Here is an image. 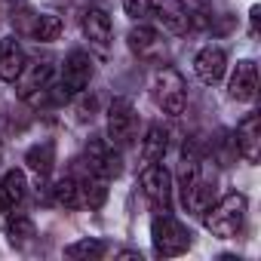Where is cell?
Listing matches in <instances>:
<instances>
[{"label":"cell","mask_w":261,"mask_h":261,"mask_svg":"<svg viewBox=\"0 0 261 261\" xmlns=\"http://www.w3.org/2000/svg\"><path fill=\"white\" fill-rule=\"evenodd\" d=\"M203 215H206V227L212 230V237L230 240V237H237L243 230V221H246V197L243 194H227L218 203H212Z\"/></svg>","instance_id":"6da1fadb"},{"label":"cell","mask_w":261,"mask_h":261,"mask_svg":"<svg viewBox=\"0 0 261 261\" xmlns=\"http://www.w3.org/2000/svg\"><path fill=\"white\" fill-rule=\"evenodd\" d=\"M151 243H154V252L157 255L175 258V255H185L191 249V233L169 212H157V218L151 221Z\"/></svg>","instance_id":"7a4b0ae2"},{"label":"cell","mask_w":261,"mask_h":261,"mask_svg":"<svg viewBox=\"0 0 261 261\" xmlns=\"http://www.w3.org/2000/svg\"><path fill=\"white\" fill-rule=\"evenodd\" d=\"M151 92H154V101H157V108H160L163 114L178 117V114L185 111V98H188V95H185V80H181L178 71L163 68V71L154 77Z\"/></svg>","instance_id":"3957f363"},{"label":"cell","mask_w":261,"mask_h":261,"mask_svg":"<svg viewBox=\"0 0 261 261\" xmlns=\"http://www.w3.org/2000/svg\"><path fill=\"white\" fill-rule=\"evenodd\" d=\"M139 181H142V191L151 200V206L157 212H169V206H172V175H169V169L160 166V163H145Z\"/></svg>","instance_id":"277c9868"},{"label":"cell","mask_w":261,"mask_h":261,"mask_svg":"<svg viewBox=\"0 0 261 261\" xmlns=\"http://www.w3.org/2000/svg\"><path fill=\"white\" fill-rule=\"evenodd\" d=\"M136 139V111L126 98H114L108 108V142L117 148L133 145Z\"/></svg>","instance_id":"5b68a950"},{"label":"cell","mask_w":261,"mask_h":261,"mask_svg":"<svg viewBox=\"0 0 261 261\" xmlns=\"http://www.w3.org/2000/svg\"><path fill=\"white\" fill-rule=\"evenodd\" d=\"M92 80V59L89 53L83 49H71L65 56V65H62V92L65 95H77L89 86Z\"/></svg>","instance_id":"8992f818"},{"label":"cell","mask_w":261,"mask_h":261,"mask_svg":"<svg viewBox=\"0 0 261 261\" xmlns=\"http://www.w3.org/2000/svg\"><path fill=\"white\" fill-rule=\"evenodd\" d=\"M86 172H92L105 181L120 175V154L114 151V145L108 139H92L86 145Z\"/></svg>","instance_id":"52a82bcc"},{"label":"cell","mask_w":261,"mask_h":261,"mask_svg":"<svg viewBox=\"0 0 261 261\" xmlns=\"http://www.w3.org/2000/svg\"><path fill=\"white\" fill-rule=\"evenodd\" d=\"M49 77H53V65L49 62H34L25 65V71L19 74V95L31 105H40V98L49 92Z\"/></svg>","instance_id":"ba28073f"},{"label":"cell","mask_w":261,"mask_h":261,"mask_svg":"<svg viewBox=\"0 0 261 261\" xmlns=\"http://www.w3.org/2000/svg\"><path fill=\"white\" fill-rule=\"evenodd\" d=\"M255 92H258V65L252 59H243V62H237V68L230 74L227 95L233 101H252Z\"/></svg>","instance_id":"9c48e42d"},{"label":"cell","mask_w":261,"mask_h":261,"mask_svg":"<svg viewBox=\"0 0 261 261\" xmlns=\"http://www.w3.org/2000/svg\"><path fill=\"white\" fill-rule=\"evenodd\" d=\"M194 71H197V77L203 83L215 86L224 77V71H227V53L221 46H203L197 53V59H194Z\"/></svg>","instance_id":"30bf717a"},{"label":"cell","mask_w":261,"mask_h":261,"mask_svg":"<svg viewBox=\"0 0 261 261\" xmlns=\"http://www.w3.org/2000/svg\"><path fill=\"white\" fill-rule=\"evenodd\" d=\"M237 154H243L246 163H258V154H261V117L258 114H249L237 126Z\"/></svg>","instance_id":"8fae6325"},{"label":"cell","mask_w":261,"mask_h":261,"mask_svg":"<svg viewBox=\"0 0 261 261\" xmlns=\"http://www.w3.org/2000/svg\"><path fill=\"white\" fill-rule=\"evenodd\" d=\"M148 4L157 13V19L163 22V28H169L172 34H185L191 28V13L181 0H148Z\"/></svg>","instance_id":"7c38bea8"},{"label":"cell","mask_w":261,"mask_h":261,"mask_svg":"<svg viewBox=\"0 0 261 261\" xmlns=\"http://www.w3.org/2000/svg\"><path fill=\"white\" fill-rule=\"evenodd\" d=\"M83 34L89 37L92 46L108 49V43H111V37H114L111 16H108L105 10H98V7H89V10L83 13Z\"/></svg>","instance_id":"4fadbf2b"},{"label":"cell","mask_w":261,"mask_h":261,"mask_svg":"<svg viewBox=\"0 0 261 261\" xmlns=\"http://www.w3.org/2000/svg\"><path fill=\"white\" fill-rule=\"evenodd\" d=\"M28 59H25V49L16 37H7L4 43H0V80L7 83H16L19 74L25 71Z\"/></svg>","instance_id":"5bb4252c"},{"label":"cell","mask_w":261,"mask_h":261,"mask_svg":"<svg viewBox=\"0 0 261 261\" xmlns=\"http://www.w3.org/2000/svg\"><path fill=\"white\" fill-rule=\"evenodd\" d=\"M28 194V181H25V172L22 169H10L0 181V212H13Z\"/></svg>","instance_id":"9a60e30c"},{"label":"cell","mask_w":261,"mask_h":261,"mask_svg":"<svg viewBox=\"0 0 261 261\" xmlns=\"http://www.w3.org/2000/svg\"><path fill=\"white\" fill-rule=\"evenodd\" d=\"M126 40H129V49H133L139 59H154V56L163 53V40L151 25H136Z\"/></svg>","instance_id":"2e32d148"},{"label":"cell","mask_w":261,"mask_h":261,"mask_svg":"<svg viewBox=\"0 0 261 261\" xmlns=\"http://www.w3.org/2000/svg\"><path fill=\"white\" fill-rule=\"evenodd\" d=\"M181 203H185V209L188 212H194V215H203L212 203H215V185L212 181H206L203 175L185 191V197H181Z\"/></svg>","instance_id":"e0dca14e"},{"label":"cell","mask_w":261,"mask_h":261,"mask_svg":"<svg viewBox=\"0 0 261 261\" xmlns=\"http://www.w3.org/2000/svg\"><path fill=\"white\" fill-rule=\"evenodd\" d=\"M166 148H169V133H166L163 126L154 123L145 133V139H142V160L145 163H160L163 154H166Z\"/></svg>","instance_id":"ac0fdd59"},{"label":"cell","mask_w":261,"mask_h":261,"mask_svg":"<svg viewBox=\"0 0 261 261\" xmlns=\"http://www.w3.org/2000/svg\"><path fill=\"white\" fill-rule=\"evenodd\" d=\"M77 185H80V203L83 206H89V209H101L105 206V200H108V181L105 178L86 172L83 178H77Z\"/></svg>","instance_id":"d6986e66"},{"label":"cell","mask_w":261,"mask_h":261,"mask_svg":"<svg viewBox=\"0 0 261 261\" xmlns=\"http://www.w3.org/2000/svg\"><path fill=\"white\" fill-rule=\"evenodd\" d=\"M4 233H7V240H10L16 249H22V246H28V243L37 237V227H34V221H31L28 215H10Z\"/></svg>","instance_id":"ffe728a7"},{"label":"cell","mask_w":261,"mask_h":261,"mask_svg":"<svg viewBox=\"0 0 261 261\" xmlns=\"http://www.w3.org/2000/svg\"><path fill=\"white\" fill-rule=\"evenodd\" d=\"M25 163H28L37 175H49V172H53V163H56V145H53V142L34 145V148L25 154Z\"/></svg>","instance_id":"44dd1931"},{"label":"cell","mask_w":261,"mask_h":261,"mask_svg":"<svg viewBox=\"0 0 261 261\" xmlns=\"http://www.w3.org/2000/svg\"><path fill=\"white\" fill-rule=\"evenodd\" d=\"M28 31H31L34 40L53 43V40H59V34H62V19L53 16V13H40V16H34V25H31Z\"/></svg>","instance_id":"7402d4cb"},{"label":"cell","mask_w":261,"mask_h":261,"mask_svg":"<svg viewBox=\"0 0 261 261\" xmlns=\"http://www.w3.org/2000/svg\"><path fill=\"white\" fill-rule=\"evenodd\" d=\"M53 203L56 206H65V209H80L83 203H80V185H77V178H59L56 185H53Z\"/></svg>","instance_id":"603a6c76"},{"label":"cell","mask_w":261,"mask_h":261,"mask_svg":"<svg viewBox=\"0 0 261 261\" xmlns=\"http://www.w3.org/2000/svg\"><path fill=\"white\" fill-rule=\"evenodd\" d=\"M108 252V246L101 240H77L71 246H65V258H86V261H95Z\"/></svg>","instance_id":"cb8c5ba5"},{"label":"cell","mask_w":261,"mask_h":261,"mask_svg":"<svg viewBox=\"0 0 261 261\" xmlns=\"http://www.w3.org/2000/svg\"><path fill=\"white\" fill-rule=\"evenodd\" d=\"M197 178H200V160L185 154V160H181V166H178V191H181V197H185V191H188Z\"/></svg>","instance_id":"d4e9b609"},{"label":"cell","mask_w":261,"mask_h":261,"mask_svg":"<svg viewBox=\"0 0 261 261\" xmlns=\"http://www.w3.org/2000/svg\"><path fill=\"white\" fill-rule=\"evenodd\" d=\"M123 10H126L129 19H139L142 22L151 13V4H148V0H123Z\"/></svg>","instance_id":"484cf974"},{"label":"cell","mask_w":261,"mask_h":261,"mask_svg":"<svg viewBox=\"0 0 261 261\" xmlns=\"http://www.w3.org/2000/svg\"><path fill=\"white\" fill-rule=\"evenodd\" d=\"M249 16H252V34H258V16H261V10H258V7H252V13H249Z\"/></svg>","instance_id":"4316f807"},{"label":"cell","mask_w":261,"mask_h":261,"mask_svg":"<svg viewBox=\"0 0 261 261\" xmlns=\"http://www.w3.org/2000/svg\"><path fill=\"white\" fill-rule=\"evenodd\" d=\"M117 258H136V261H142V255H139V252H133V249H123V252H117Z\"/></svg>","instance_id":"83f0119b"}]
</instances>
